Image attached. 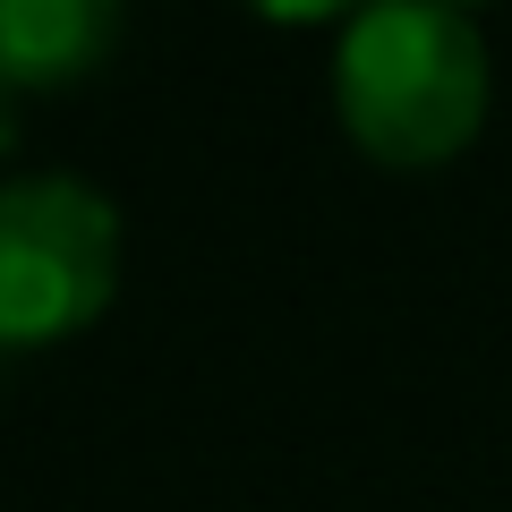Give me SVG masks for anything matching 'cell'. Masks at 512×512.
Instances as JSON below:
<instances>
[{"label": "cell", "instance_id": "obj_2", "mask_svg": "<svg viewBox=\"0 0 512 512\" xmlns=\"http://www.w3.org/2000/svg\"><path fill=\"white\" fill-rule=\"evenodd\" d=\"M120 291V214L77 171L0 188V350H52Z\"/></svg>", "mask_w": 512, "mask_h": 512}, {"label": "cell", "instance_id": "obj_3", "mask_svg": "<svg viewBox=\"0 0 512 512\" xmlns=\"http://www.w3.org/2000/svg\"><path fill=\"white\" fill-rule=\"evenodd\" d=\"M120 43L111 0H0V86L9 94H60L94 77Z\"/></svg>", "mask_w": 512, "mask_h": 512}, {"label": "cell", "instance_id": "obj_4", "mask_svg": "<svg viewBox=\"0 0 512 512\" xmlns=\"http://www.w3.org/2000/svg\"><path fill=\"white\" fill-rule=\"evenodd\" d=\"M9 146H18V94L0 86V154H9Z\"/></svg>", "mask_w": 512, "mask_h": 512}, {"label": "cell", "instance_id": "obj_1", "mask_svg": "<svg viewBox=\"0 0 512 512\" xmlns=\"http://www.w3.org/2000/svg\"><path fill=\"white\" fill-rule=\"evenodd\" d=\"M487 86V35L444 0H384V9L342 18L333 103H342L350 146L376 163H453L487 120Z\"/></svg>", "mask_w": 512, "mask_h": 512}]
</instances>
